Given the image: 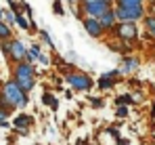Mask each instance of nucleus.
I'll return each instance as SVG.
<instances>
[{"label": "nucleus", "mask_w": 155, "mask_h": 145, "mask_svg": "<svg viewBox=\"0 0 155 145\" xmlns=\"http://www.w3.org/2000/svg\"><path fill=\"white\" fill-rule=\"evenodd\" d=\"M2 19H4V21H8V23L13 21V17H11V15H8L6 11H0V21H2Z\"/></svg>", "instance_id": "nucleus-20"}, {"label": "nucleus", "mask_w": 155, "mask_h": 145, "mask_svg": "<svg viewBox=\"0 0 155 145\" xmlns=\"http://www.w3.org/2000/svg\"><path fill=\"white\" fill-rule=\"evenodd\" d=\"M8 36H11V29H8V25L0 21V38H8Z\"/></svg>", "instance_id": "nucleus-15"}, {"label": "nucleus", "mask_w": 155, "mask_h": 145, "mask_svg": "<svg viewBox=\"0 0 155 145\" xmlns=\"http://www.w3.org/2000/svg\"><path fill=\"white\" fill-rule=\"evenodd\" d=\"M15 82L19 84V88L23 91H31L34 88V67L29 63H19L15 70Z\"/></svg>", "instance_id": "nucleus-2"}, {"label": "nucleus", "mask_w": 155, "mask_h": 145, "mask_svg": "<svg viewBox=\"0 0 155 145\" xmlns=\"http://www.w3.org/2000/svg\"><path fill=\"white\" fill-rule=\"evenodd\" d=\"M153 116H155V103H153Z\"/></svg>", "instance_id": "nucleus-25"}, {"label": "nucleus", "mask_w": 155, "mask_h": 145, "mask_svg": "<svg viewBox=\"0 0 155 145\" xmlns=\"http://www.w3.org/2000/svg\"><path fill=\"white\" fill-rule=\"evenodd\" d=\"M67 80H69V84H71L76 91H88L90 84H92L90 78H88V76H82V74H71Z\"/></svg>", "instance_id": "nucleus-6"}, {"label": "nucleus", "mask_w": 155, "mask_h": 145, "mask_svg": "<svg viewBox=\"0 0 155 145\" xmlns=\"http://www.w3.org/2000/svg\"><path fill=\"white\" fill-rule=\"evenodd\" d=\"M99 23H101V27H103V29L113 27V23H115V13H113V11H107V13H103V15L99 17Z\"/></svg>", "instance_id": "nucleus-9"}, {"label": "nucleus", "mask_w": 155, "mask_h": 145, "mask_svg": "<svg viewBox=\"0 0 155 145\" xmlns=\"http://www.w3.org/2000/svg\"><path fill=\"white\" fill-rule=\"evenodd\" d=\"M54 11H57V15H63V9H61V2H54Z\"/></svg>", "instance_id": "nucleus-23"}, {"label": "nucleus", "mask_w": 155, "mask_h": 145, "mask_svg": "<svg viewBox=\"0 0 155 145\" xmlns=\"http://www.w3.org/2000/svg\"><path fill=\"white\" fill-rule=\"evenodd\" d=\"M84 2H92V0H84ZM101 2H111V0H101Z\"/></svg>", "instance_id": "nucleus-24"}, {"label": "nucleus", "mask_w": 155, "mask_h": 145, "mask_svg": "<svg viewBox=\"0 0 155 145\" xmlns=\"http://www.w3.org/2000/svg\"><path fill=\"white\" fill-rule=\"evenodd\" d=\"M15 21H17V23L21 25V27H23V29H27V27H29V23H27L25 19H23V17H21V13H17V17H15Z\"/></svg>", "instance_id": "nucleus-18"}, {"label": "nucleus", "mask_w": 155, "mask_h": 145, "mask_svg": "<svg viewBox=\"0 0 155 145\" xmlns=\"http://www.w3.org/2000/svg\"><path fill=\"white\" fill-rule=\"evenodd\" d=\"M117 74H120V70H115V72H109L107 76H101V80H99V86H101V88H109V86H113V82H115L113 78H115Z\"/></svg>", "instance_id": "nucleus-10"}, {"label": "nucleus", "mask_w": 155, "mask_h": 145, "mask_svg": "<svg viewBox=\"0 0 155 145\" xmlns=\"http://www.w3.org/2000/svg\"><path fill=\"white\" fill-rule=\"evenodd\" d=\"M44 103H46V105H52V107H57V101L51 97V93H44Z\"/></svg>", "instance_id": "nucleus-19"}, {"label": "nucleus", "mask_w": 155, "mask_h": 145, "mask_svg": "<svg viewBox=\"0 0 155 145\" xmlns=\"http://www.w3.org/2000/svg\"><path fill=\"white\" fill-rule=\"evenodd\" d=\"M117 2H120V6H140L143 0H117Z\"/></svg>", "instance_id": "nucleus-14"}, {"label": "nucleus", "mask_w": 155, "mask_h": 145, "mask_svg": "<svg viewBox=\"0 0 155 145\" xmlns=\"http://www.w3.org/2000/svg\"><path fill=\"white\" fill-rule=\"evenodd\" d=\"M38 55H40V47H38V44H34L31 50H29V55H25V57H27V61H31V57H38Z\"/></svg>", "instance_id": "nucleus-17"}, {"label": "nucleus", "mask_w": 155, "mask_h": 145, "mask_svg": "<svg viewBox=\"0 0 155 145\" xmlns=\"http://www.w3.org/2000/svg\"><path fill=\"white\" fill-rule=\"evenodd\" d=\"M107 11H111V9H109V2H101V0L86 2V13H88L90 17H101Z\"/></svg>", "instance_id": "nucleus-5"}, {"label": "nucleus", "mask_w": 155, "mask_h": 145, "mask_svg": "<svg viewBox=\"0 0 155 145\" xmlns=\"http://www.w3.org/2000/svg\"><path fill=\"white\" fill-rule=\"evenodd\" d=\"M143 17V4L140 6H117L115 19L120 21H136Z\"/></svg>", "instance_id": "nucleus-3"}, {"label": "nucleus", "mask_w": 155, "mask_h": 145, "mask_svg": "<svg viewBox=\"0 0 155 145\" xmlns=\"http://www.w3.org/2000/svg\"><path fill=\"white\" fill-rule=\"evenodd\" d=\"M136 65H138V61H136V59H126V61H124V67H122L120 72H122V74H124V72H132Z\"/></svg>", "instance_id": "nucleus-12"}, {"label": "nucleus", "mask_w": 155, "mask_h": 145, "mask_svg": "<svg viewBox=\"0 0 155 145\" xmlns=\"http://www.w3.org/2000/svg\"><path fill=\"white\" fill-rule=\"evenodd\" d=\"M134 99L130 95H122V97H117V105H128V103H132Z\"/></svg>", "instance_id": "nucleus-16"}, {"label": "nucleus", "mask_w": 155, "mask_h": 145, "mask_svg": "<svg viewBox=\"0 0 155 145\" xmlns=\"http://www.w3.org/2000/svg\"><path fill=\"white\" fill-rule=\"evenodd\" d=\"M40 34H42V38H44V40H46V42H48V44H51V47H52V40H51V36H48V34H46L44 29H42Z\"/></svg>", "instance_id": "nucleus-22"}, {"label": "nucleus", "mask_w": 155, "mask_h": 145, "mask_svg": "<svg viewBox=\"0 0 155 145\" xmlns=\"http://www.w3.org/2000/svg\"><path fill=\"white\" fill-rule=\"evenodd\" d=\"M115 34L122 38V40H134L138 36V29L132 21H122V23L115 27Z\"/></svg>", "instance_id": "nucleus-4"}, {"label": "nucleus", "mask_w": 155, "mask_h": 145, "mask_svg": "<svg viewBox=\"0 0 155 145\" xmlns=\"http://www.w3.org/2000/svg\"><path fill=\"white\" fill-rule=\"evenodd\" d=\"M84 29H86L92 38H99V36H101V32H103V27H101V23H99V19H94V17L84 19Z\"/></svg>", "instance_id": "nucleus-7"}, {"label": "nucleus", "mask_w": 155, "mask_h": 145, "mask_svg": "<svg viewBox=\"0 0 155 145\" xmlns=\"http://www.w3.org/2000/svg\"><path fill=\"white\" fill-rule=\"evenodd\" d=\"M29 124H31V118H29V116H19V118L15 120V126H17L21 133H25L23 128H25V126H29Z\"/></svg>", "instance_id": "nucleus-11"}, {"label": "nucleus", "mask_w": 155, "mask_h": 145, "mask_svg": "<svg viewBox=\"0 0 155 145\" xmlns=\"http://www.w3.org/2000/svg\"><path fill=\"white\" fill-rule=\"evenodd\" d=\"M145 25H147V29H149V34L155 38V17H147V21H145Z\"/></svg>", "instance_id": "nucleus-13"}, {"label": "nucleus", "mask_w": 155, "mask_h": 145, "mask_svg": "<svg viewBox=\"0 0 155 145\" xmlns=\"http://www.w3.org/2000/svg\"><path fill=\"white\" fill-rule=\"evenodd\" d=\"M117 116H120V118H126V116H128V109H126L124 105H122V107H117Z\"/></svg>", "instance_id": "nucleus-21"}, {"label": "nucleus", "mask_w": 155, "mask_h": 145, "mask_svg": "<svg viewBox=\"0 0 155 145\" xmlns=\"http://www.w3.org/2000/svg\"><path fill=\"white\" fill-rule=\"evenodd\" d=\"M8 55L15 59V61H19V59H25V47H23V42H19V40H13L11 44H8Z\"/></svg>", "instance_id": "nucleus-8"}, {"label": "nucleus", "mask_w": 155, "mask_h": 145, "mask_svg": "<svg viewBox=\"0 0 155 145\" xmlns=\"http://www.w3.org/2000/svg\"><path fill=\"white\" fill-rule=\"evenodd\" d=\"M2 97L6 99V103H8L11 107H23V105L27 103L25 91H23V88H19V84H17L15 80L6 82V84L2 86Z\"/></svg>", "instance_id": "nucleus-1"}]
</instances>
